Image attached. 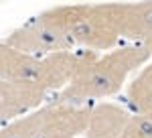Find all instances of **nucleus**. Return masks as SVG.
<instances>
[{"label":"nucleus","mask_w":152,"mask_h":138,"mask_svg":"<svg viewBox=\"0 0 152 138\" xmlns=\"http://www.w3.org/2000/svg\"><path fill=\"white\" fill-rule=\"evenodd\" d=\"M45 16L71 37L77 49L105 51L122 39L124 4H71L45 10Z\"/></svg>","instance_id":"nucleus-1"},{"label":"nucleus","mask_w":152,"mask_h":138,"mask_svg":"<svg viewBox=\"0 0 152 138\" xmlns=\"http://www.w3.org/2000/svg\"><path fill=\"white\" fill-rule=\"evenodd\" d=\"M150 55L152 53L148 51L146 45L118 47L91 61L89 67L71 85L63 90L61 100L63 102H71V100L83 102V100H99V98L114 95L122 90L130 73L140 69L150 59Z\"/></svg>","instance_id":"nucleus-2"},{"label":"nucleus","mask_w":152,"mask_h":138,"mask_svg":"<svg viewBox=\"0 0 152 138\" xmlns=\"http://www.w3.org/2000/svg\"><path fill=\"white\" fill-rule=\"evenodd\" d=\"M4 43L23 51V53L35 55V57H47V55H53V53L77 49L73 45L69 34L63 29H59L57 24L51 23L45 16V12H41L39 16L26 21L23 26L14 29L6 37Z\"/></svg>","instance_id":"nucleus-3"},{"label":"nucleus","mask_w":152,"mask_h":138,"mask_svg":"<svg viewBox=\"0 0 152 138\" xmlns=\"http://www.w3.org/2000/svg\"><path fill=\"white\" fill-rule=\"evenodd\" d=\"M95 59H97V53L87 49H69V51L41 57V75L37 85L45 92L65 90Z\"/></svg>","instance_id":"nucleus-4"},{"label":"nucleus","mask_w":152,"mask_h":138,"mask_svg":"<svg viewBox=\"0 0 152 138\" xmlns=\"http://www.w3.org/2000/svg\"><path fill=\"white\" fill-rule=\"evenodd\" d=\"M39 112V136L37 138H77L87 130L89 108L71 102L49 104Z\"/></svg>","instance_id":"nucleus-5"},{"label":"nucleus","mask_w":152,"mask_h":138,"mask_svg":"<svg viewBox=\"0 0 152 138\" xmlns=\"http://www.w3.org/2000/svg\"><path fill=\"white\" fill-rule=\"evenodd\" d=\"M45 93L47 92L41 90L37 83L0 79V122H14L26 112L39 108Z\"/></svg>","instance_id":"nucleus-6"},{"label":"nucleus","mask_w":152,"mask_h":138,"mask_svg":"<svg viewBox=\"0 0 152 138\" xmlns=\"http://www.w3.org/2000/svg\"><path fill=\"white\" fill-rule=\"evenodd\" d=\"M130 116L124 108L116 104H95L89 108V120H87V138H122L124 130L128 126Z\"/></svg>","instance_id":"nucleus-7"},{"label":"nucleus","mask_w":152,"mask_h":138,"mask_svg":"<svg viewBox=\"0 0 152 138\" xmlns=\"http://www.w3.org/2000/svg\"><path fill=\"white\" fill-rule=\"evenodd\" d=\"M41 57L23 53L14 47L0 43V79L39 83Z\"/></svg>","instance_id":"nucleus-8"},{"label":"nucleus","mask_w":152,"mask_h":138,"mask_svg":"<svg viewBox=\"0 0 152 138\" xmlns=\"http://www.w3.org/2000/svg\"><path fill=\"white\" fill-rule=\"evenodd\" d=\"M122 37L136 41V45H148L152 41V2L124 4Z\"/></svg>","instance_id":"nucleus-9"},{"label":"nucleus","mask_w":152,"mask_h":138,"mask_svg":"<svg viewBox=\"0 0 152 138\" xmlns=\"http://www.w3.org/2000/svg\"><path fill=\"white\" fill-rule=\"evenodd\" d=\"M128 98L138 114L152 118V63L144 65L140 73L132 79L128 90Z\"/></svg>","instance_id":"nucleus-10"},{"label":"nucleus","mask_w":152,"mask_h":138,"mask_svg":"<svg viewBox=\"0 0 152 138\" xmlns=\"http://www.w3.org/2000/svg\"><path fill=\"white\" fill-rule=\"evenodd\" d=\"M39 136V112H31L0 128V138H37Z\"/></svg>","instance_id":"nucleus-11"},{"label":"nucleus","mask_w":152,"mask_h":138,"mask_svg":"<svg viewBox=\"0 0 152 138\" xmlns=\"http://www.w3.org/2000/svg\"><path fill=\"white\" fill-rule=\"evenodd\" d=\"M122 138H152V118L142 114L130 116Z\"/></svg>","instance_id":"nucleus-12"},{"label":"nucleus","mask_w":152,"mask_h":138,"mask_svg":"<svg viewBox=\"0 0 152 138\" xmlns=\"http://www.w3.org/2000/svg\"><path fill=\"white\" fill-rule=\"evenodd\" d=\"M146 47H148V51H150V53H152V41H150V43H148V45H146Z\"/></svg>","instance_id":"nucleus-13"}]
</instances>
